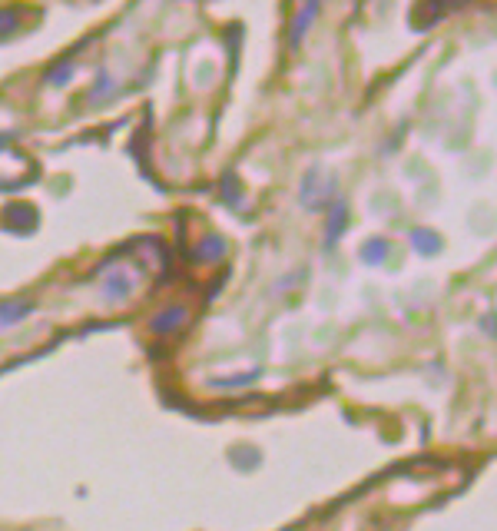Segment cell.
<instances>
[{
  "instance_id": "1",
  "label": "cell",
  "mask_w": 497,
  "mask_h": 531,
  "mask_svg": "<svg viewBox=\"0 0 497 531\" xmlns=\"http://www.w3.org/2000/svg\"><path fill=\"white\" fill-rule=\"evenodd\" d=\"M318 14V0H308L305 7H302V14L295 17V24H292V37H288V43L295 47L298 40L305 37V30H308V24H312V17Z\"/></svg>"
},
{
  "instance_id": "2",
  "label": "cell",
  "mask_w": 497,
  "mask_h": 531,
  "mask_svg": "<svg viewBox=\"0 0 497 531\" xmlns=\"http://www.w3.org/2000/svg\"><path fill=\"white\" fill-rule=\"evenodd\" d=\"M345 222H348V212H345V206H335L332 212H328V230H325V239L335 242L338 236H342Z\"/></svg>"
},
{
  "instance_id": "3",
  "label": "cell",
  "mask_w": 497,
  "mask_h": 531,
  "mask_svg": "<svg viewBox=\"0 0 497 531\" xmlns=\"http://www.w3.org/2000/svg\"><path fill=\"white\" fill-rule=\"evenodd\" d=\"M30 306L27 302H7V306H0V326H14Z\"/></svg>"
},
{
  "instance_id": "4",
  "label": "cell",
  "mask_w": 497,
  "mask_h": 531,
  "mask_svg": "<svg viewBox=\"0 0 497 531\" xmlns=\"http://www.w3.org/2000/svg\"><path fill=\"white\" fill-rule=\"evenodd\" d=\"M412 239H414V249H418V252H438L441 249V242H438V236H434V232L418 230Z\"/></svg>"
},
{
  "instance_id": "5",
  "label": "cell",
  "mask_w": 497,
  "mask_h": 531,
  "mask_svg": "<svg viewBox=\"0 0 497 531\" xmlns=\"http://www.w3.org/2000/svg\"><path fill=\"white\" fill-rule=\"evenodd\" d=\"M362 256H365L368 262H382L384 256H388V242H384V239H372V242H368V246L362 249Z\"/></svg>"
},
{
  "instance_id": "6",
  "label": "cell",
  "mask_w": 497,
  "mask_h": 531,
  "mask_svg": "<svg viewBox=\"0 0 497 531\" xmlns=\"http://www.w3.org/2000/svg\"><path fill=\"white\" fill-rule=\"evenodd\" d=\"M0 146H7V136H0Z\"/></svg>"
}]
</instances>
